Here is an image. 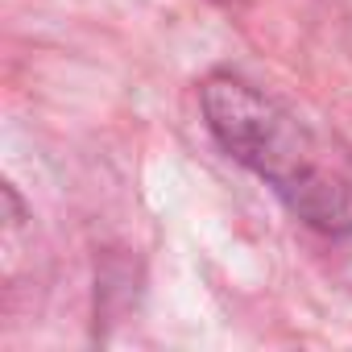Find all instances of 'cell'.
<instances>
[{"label":"cell","mask_w":352,"mask_h":352,"mask_svg":"<svg viewBox=\"0 0 352 352\" xmlns=\"http://www.w3.org/2000/svg\"><path fill=\"white\" fill-rule=\"evenodd\" d=\"M199 100L212 137L257 179H265L307 224L352 232V162L344 153L236 75H208Z\"/></svg>","instance_id":"6da1fadb"}]
</instances>
